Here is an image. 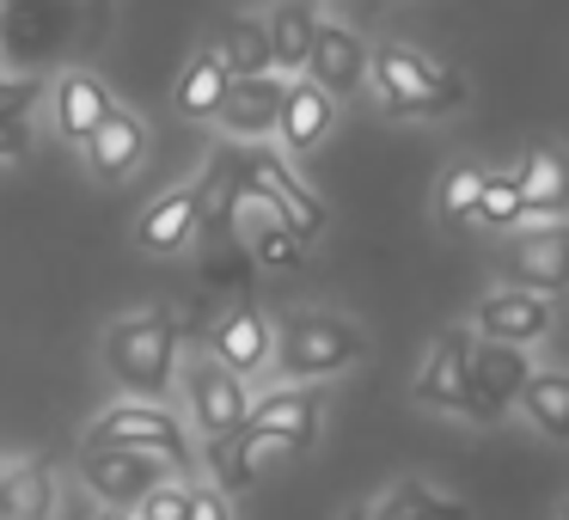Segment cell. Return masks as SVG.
I'll return each mask as SVG.
<instances>
[{"mask_svg":"<svg viewBox=\"0 0 569 520\" xmlns=\"http://www.w3.org/2000/svg\"><path fill=\"white\" fill-rule=\"evenodd\" d=\"M178 356H184V337H178L172 312H123V319L104 324L99 337V361L104 380L117 386V398H160L178 380Z\"/></svg>","mask_w":569,"mask_h":520,"instance_id":"cell-1","label":"cell"},{"mask_svg":"<svg viewBox=\"0 0 569 520\" xmlns=\"http://www.w3.org/2000/svg\"><path fill=\"white\" fill-rule=\"evenodd\" d=\"M368 87L380 92V104L392 117H453L466 104V80L453 68H441L417 43H373L368 50Z\"/></svg>","mask_w":569,"mask_h":520,"instance_id":"cell-2","label":"cell"},{"mask_svg":"<svg viewBox=\"0 0 569 520\" xmlns=\"http://www.w3.org/2000/svg\"><path fill=\"white\" fill-rule=\"evenodd\" d=\"M361 356H368V331L343 312H295L288 324H276V343H270V368L288 386L337 380Z\"/></svg>","mask_w":569,"mask_h":520,"instance_id":"cell-3","label":"cell"},{"mask_svg":"<svg viewBox=\"0 0 569 520\" xmlns=\"http://www.w3.org/2000/svg\"><path fill=\"white\" fill-rule=\"evenodd\" d=\"M87 447H136V453H160L172 466V478L190 471V429L172 404L160 398H117L99 422L87 429Z\"/></svg>","mask_w":569,"mask_h":520,"instance_id":"cell-4","label":"cell"},{"mask_svg":"<svg viewBox=\"0 0 569 520\" xmlns=\"http://www.w3.org/2000/svg\"><path fill=\"white\" fill-rule=\"evenodd\" d=\"M178 386H184V429H197L202 441H221V434L246 429V410H251V386L239 380L233 368L202 349L178 368Z\"/></svg>","mask_w":569,"mask_h":520,"instance_id":"cell-5","label":"cell"},{"mask_svg":"<svg viewBox=\"0 0 569 520\" xmlns=\"http://www.w3.org/2000/svg\"><path fill=\"white\" fill-rule=\"evenodd\" d=\"M527 373H532L527 349L490 343V337H471V349H466V410H459V417L478 422V429H490L502 410H515Z\"/></svg>","mask_w":569,"mask_h":520,"instance_id":"cell-6","label":"cell"},{"mask_svg":"<svg viewBox=\"0 0 569 520\" xmlns=\"http://www.w3.org/2000/svg\"><path fill=\"white\" fill-rule=\"evenodd\" d=\"M502 282L508 288H527V294H569V227L563 221H545L527 227L502 246Z\"/></svg>","mask_w":569,"mask_h":520,"instance_id":"cell-7","label":"cell"},{"mask_svg":"<svg viewBox=\"0 0 569 520\" xmlns=\"http://www.w3.org/2000/svg\"><path fill=\"white\" fill-rule=\"evenodd\" d=\"M166 478H172V466L160 453H136V447H87L80 453V483L111 508H136Z\"/></svg>","mask_w":569,"mask_h":520,"instance_id":"cell-8","label":"cell"},{"mask_svg":"<svg viewBox=\"0 0 569 520\" xmlns=\"http://www.w3.org/2000/svg\"><path fill=\"white\" fill-rule=\"evenodd\" d=\"M246 429L263 434L276 453H307L325 429V398L312 392V386H276V392L251 398Z\"/></svg>","mask_w":569,"mask_h":520,"instance_id":"cell-9","label":"cell"},{"mask_svg":"<svg viewBox=\"0 0 569 520\" xmlns=\"http://www.w3.org/2000/svg\"><path fill=\"white\" fill-rule=\"evenodd\" d=\"M557 324V307L545 294H527V288H508L496 282L490 294L478 300V312H471V337H490V343H515V349H532L545 343Z\"/></svg>","mask_w":569,"mask_h":520,"instance_id":"cell-10","label":"cell"},{"mask_svg":"<svg viewBox=\"0 0 569 520\" xmlns=\"http://www.w3.org/2000/svg\"><path fill=\"white\" fill-rule=\"evenodd\" d=\"M239 166H246V172H251V184H258L263 197L276 202V209H282V221L295 227V233L307 239V246L325 233V227H331V214H325L319 190H307V184H300V178H295V166H288V153H270V148L258 141V153H251V160H239Z\"/></svg>","mask_w":569,"mask_h":520,"instance_id":"cell-11","label":"cell"},{"mask_svg":"<svg viewBox=\"0 0 569 520\" xmlns=\"http://www.w3.org/2000/svg\"><path fill=\"white\" fill-rule=\"evenodd\" d=\"M307 80H319L331 99H356L368 87V43H361V31L343 26V19H319L312 50H307Z\"/></svg>","mask_w":569,"mask_h":520,"instance_id":"cell-12","label":"cell"},{"mask_svg":"<svg viewBox=\"0 0 569 520\" xmlns=\"http://www.w3.org/2000/svg\"><path fill=\"white\" fill-rule=\"evenodd\" d=\"M331 129H337V99L319 87V80L295 74L282 87V111H276V141H282V153L300 160V153H312Z\"/></svg>","mask_w":569,"mask_h":520,"instance_id":"cell-13","label":"cell"},{"mask_svg":"<svg viewBox=\"0 0 569 520\" xmlns=\"http://www.w3.org/2000/svg\"><path fill=\"white\" fill-rule=\"evenodd\" d=\"M80 153H87V172L99 178V184H123V178L148 160V123L117 104V111L104 117L87 141H80Z\"/></svg>","mask_w":569,"mask_h":520,"instance_id":"cell-14","label":"cell"},{"mask_svg":"<svg viewBox=\"0 0 569 520\" xmlns=\"http://www.w3.org/2000/svg\"><path fill=\"white\" fill-rule=\"evenodd\" d=\"M270 343H276V324L263 319L258 307H227L209 331V356L221 361V368H233L239 380L270 368Z\"/></svg>","mask_w":569,"mask_h":520,"instance_id":"cell-15","label":"cell"},{"mask_svg":"<svg viewBox=\"0 0 569 520\" xmlns=\"http://www.w3.org/2000/svg\"><path fill=\"white\" fill-rule=\"evenodd\" d=\"M466 349H471V331H441L429 343V356H422V368H417V380H410V398L417 404H429V410H466Z\"/></svg>","mask_w":569,"mask_h":520,"instance_id":"cell-16","label":"cell"},{"mask_svg":"<svg viewBox=\"0 0 569 520\" xmlns=\"http://www.w3.org/2000/svg\"><path fill=\"white\" fill-rule=\"evenodd\" d=\"M197 221H202V209H197V184H172V190H160V197L141 209V221H136V246L148 251V258H178V251L197 239Z\"/></svg>","mask_w":569,"mask_h":520,"instance_id":"cell-17","label":"cell"},{"mask_svg":"<svg viewBox=\"0 0 569 520\" xmlns=\"http://www.w3.org/2000/svg\"><path fill=\"white\" fill-rule=\"evenodd\" d=\"M515 184L532 221H563L569 214V148H557V141L527 148L515 166Z\"/></svg>","mask_w":569,"mask_h":520,"instance_id":"cell-18","label":"cell"},{"mask_svg":"<svg viewBox=\"0 0 569 520\" xmlns=\"http://www.w3.org/2000/svg\"><path fill=\"white\" fill-rule=\"evenodd\" d=\"M282 74H251V80H233L221 99V111H214V123H221V136L233 141H263L276 136V111H282Z\"/></svg>","mask_w":569,"mask_h":520,"instance_id":"cell-19","label":"cell"},{"mask_svg":"<svg viewBox=\"0 0 569 520\" xmlns=\"http://www.w3.org/2000/svg\"><path fill=\"white\" fill-rule=\"evenodd\" d=\"M111 111H117V99H111V87H104L99 74L68 68V74L56 80V129H62V141H74V148H80V141H87Z\"/></svg>","mask_w":569,"mask_h":520,"instance_id":"cell-20","label":"cell"},{"mask_svg":"<svg viewBox=\"0 0 569 520\" xmlns=\"http://www.w3.org/2000/svg\"><path fill=\"white\" fill-rule=\"evenodd\" d=\"M319 0H276L263 31H270V68L282 80L307 74V50H312V31H319Z\"/></svg>","mask_w":569,"mask_h":520,"instance_id":"cell-21","label":"cell"},{"mask_svg":"<svg viewBox=\"0 0 569 520\" xmlns=\"http://www.w3.org/2000/svg\"><path fill=\"white\" fill-rule=\"evenodd\" d=\"M368 520H471V508L459 502V496L422 483V478H398V483H386V490L373 496Z\"/></svg>","mask_w":569,"mask_h":520,"instance_id":"cell-22","label":"cell"},{"mask_svg":"<svg viewBox=\"0 0 569 520\" xmlns=\"http://www.w3.org/2000/svg\"><path fill=\"white\" fill-rule=\"evenodd\" d=\"M227 87H233V74H227V62L214 56V43H209V50H197V56L184 62V74H178L172 111L190 117V123H214V111H221Z\"/></svg>","mask_w":569,"mask_h":520,"instance_id":"cell-23","label":"cell"},{"mask_svg":"<svg viewBox=\"0 0 569 520\" xmlns=\"http://www.w3.org/2000/svg\"><path fill=\"white\" fill-rule=\"evenodd\" d=\"M0 520H56V478L38 459L0 466Z\"/></svg>","mask_w":569,"mask_h":520,"instance_id":"cell-24","label":"cell"},{"mask_svg":"<svg viewBox=\"0 0 569 520\" xmlns=\"http://www.w3.org/2000/svg\"><path fill=\"white\" fill-rule=\"evenodd\" d=\"M515 410L545 441H569V368H532L520 398H515Z\"/></svg>","mask_w":569,"mask_h":520,"instance_id":"cell-25","label":"cell"},{"mask_svg":"<svg viewBox=\"0 0 569 520\" xmlns=\"http://www.w3.org/2000/svg\"><path fill=\"white\" fill-rule=\"evenodd\" d=\"M214 56L227 62V74H233V80L276 74V68H270V31H263V19H251V13L221 19V31H214Z\"/></svg>","mask_w":569,"mask_h":520,"instance_id":"cell-26","label":"cell"},{"mask_svg":"<svg viewBox=\"0 0 569 520\" xmlns=\"http://www.w3.org/2000/svg\"><path fill=\"white\" fill-rule=\"evenodd\" d=\"M263 453H276L263 434H251V429H233V434H221V441H209V471H214V490L221 496H233V490H246L251 478H258V459Z\"/></svg>","mask_w":569,"mask_h":520,"instance_id":"cell-27","label":"cell"},{"mask_svg":"<svg viewBox=\"0 0 569 520\" xmlns=\"http://www.w3.org/2000/svg\"><path fill=\"white\" fill-rule=\"evenodd\" d=\"M471 221H478L483 233H515V227L527 221V202H520L515 172H483V190H478V202H471Z\"/></svg>","mask_w":569,"mask_h":520,"instance_id":"cell-28","label":"cell"},{"mask_svg":"<svg viewBox=\"0 0 569 520\" xmlns=\"http://www.w3.org/2000/svg\"><path fill=\"white\" fill-rule=\"evenodd\" d=\"M478 190H483V166H471V160L447 166L441 184H435V214H441L447 227L471 221V202H478Z\"/></svg>","mask_w":569,"mask_h":520,"instance_id":"cell-29","label":"cell"},{"mask_svg":"<svg viewBox=\"0 0 569 520\" xmlns=\"http://www.w3.org/2000/svg\"><path fill=\"white\" fill-rule=\"evenodd\" d=\"M43 99V80L38 74H7L0 68V123H26Z\"/></svg>","mask_w":569,"mask_h":520,"instance_id":"cell-30","label":"cell"},{"mask_svg":"<svg viewBox=\"0 0 569 520\" xmlns=\"http://www.w3.org/2000/svg\"><path fill=\"white\" fill-rule=\"evenodd\" d=\"M184 520H233V496H221L214 483H190Z\"/></svg>","mask_w":569,"mask_h":520,"instance_id":"cell-31","label":"cell"},{"mask_svg":"<svg viewBox=\"0 0 569 520\" xmlns=\"http://www.w3.org/2000/svg\"><path fill=\"white\" fill-rule=\"evenodd\" d=\"M31 153V129L26 123H0V160H26Z\"/></svg>","mask_w":569,"mask_h":520,"instance_id":"cell-32","label":"cell"},{"mask_svg":"<svg viewBox=\"0 0 569 520\" xmlns=\"http://www.w3.org/2000/svg\"><path fill=\"white\" fill-rule=\"evenodd\" d=\"M92 520H136V508H111V502H99V514Z\"/></svg>","mask_w":569,"mask_h":520,"instance_id":"cell-33","label":"cell"},{"mask_svg":"<svg viewBox=\"0 0 569 520\" xmlns=\"http://www.w3.org/2000/svg\"><path fill=\"white\" fill-rule=\"evenodd\" d=\"M343 520H368V508H356V514H343Z\"/></svg>","mask_w":569,"mask_h":520,"instance_id":"cell-34","label":"cell"},{"mask_svg":"<svg viewBox=\"0 0 569 520\" xmlns=\"http://www.w3.org/2000/svg\"><path fill=\"white\" fill-rule=\"evenodd\" d=\"M557 520H569V502H563V508H557Z\"/></svg>","mask_w":569,"mask_h":520,"instance_id":"cell-35","label":"cell"},{"mask_svg":"<svg viewBox=\"0 0 569 520\" xmlns=\"http://www.w3.org/2000/svg\"><path fill=\"white\" fill-rule=\"evenodd\" d=\"M0 466H7V459H0Z\"/></svg>","mask_w":569,"mask_h":520,"instance_id":"cell-36","label":"cell"}]
</instances>
